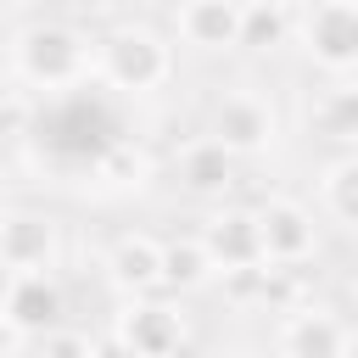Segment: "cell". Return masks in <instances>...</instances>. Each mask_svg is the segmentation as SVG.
I'll return each mask as SVG.
<instances>
[{
    "label": "cell",
    "mask_w": 358,
    "mask_h": 358,
    "mask_svg": "<svg viewBox=\"0 0 358 358\" xmlns=\"http://www.w3.org/2000/svg\"><path fill=\"white\" fill-rule=\"evenodd\" d=\"M34 140H39L50 157H67V162H101L106 151H117V112L106 106L101 90L73 84V90H62V95L39 112Z\"/></svg>",
    "instance_id": "cell-1"
},
{
    "label": "cell",
    "mask_w": 358,
    "mask_h": 358,
    "mask_svg": "<svg viewBox=\"0 0 358 358\" xmlns=\"http://www.w3.org/2000/svg\"><path fill=\"white\" fill-rule=\"evenodd\" d=\"M17 62H22V78L28 84H39V90H73L84 78V62L90 56H84V39L73 28H28Z\"/></svg>",
    "instance_id": "cell-2"
},
{
    "label": "cell",
    "mask_w": 358,
    "mask_h": 358,
    "mask_svg": "<svg viewBox=\"0 0 358 358\" xmlns=\"http://www.w3.org/2000/svg\"><path fill=\"white\" fill-rule=\"evenodd\" d=\"M101 73L112 90H157L168 78V50L145 28H117L101 45Z\"/></svg>",
    "instance_id": "cell-3"
},
{
    "label": "cell",
    "mask_w": 358,
    "mask_h": 358,
    "mask_svg": "<svg viewBox=\"0 0 358 358\" xmlns=\"http://www.w3.org/2000/svg\"><path fill=\"white\" fill-rule=\"evenodd\" d=\"M302 39L319 67H330V73L358 67V0H308Z\"/></svg>",
    "instance_id": "cell-4"
},
{
    "label": "cell",
    "mask_w": 358,
    "mask_h": 358,
    "mask_svg": "<svg viewBox=\"0 0 358 358\" xmlns=\"http://www.w3.org/2000/svg\"><path fill=\"white\" fill-rule=\"evenodd\" d=\"M213 134H218L229 151H257V145L274 134V112H268V101L235 90V95L218 101V112H213Z\"/></svg>",
    "instance_id": "cell-5"
},
{
    "label": "cell",
    "mask_w": 358,
    "mask_h": 358,
    "mask_svg": "<svg viewBox=\"0 0 358 358\" xmlns=\"http://www.w3.org/2000/svg\"><path fill=\"white\" fill-rule=\"evenodd\" d=\"M201 246H207L213 268H224V274L229 268H246V263H263V229H257L252 213H218L207 224Z\"/></svg>",
    "instance_id": "cell-6"
},
{
    "label": "cell",
    "mask_w": 358,
    "mask_h": 358,
    "mask_svg": "<svg viewBox=\"0 0 358 358\" xmlns=\"http://www.w3.org/2000/svg\"><path fill=\"white\" fill-rule=\"evenodd\" d=\"M241 11H246V0H185L179 34L201 50H229V45H241Z\"/></svg>",
    "instance_id": "cell-7"
},
{
    "label": "cell",
    "mask_w": 358,
    "mask_h": 358,
    "mask_svg": "<svg viewBox=\"0 0 358 358\" xmlns=\"http://www.w3.org/2000/svg\"><path fill=\"white\" fill-rule=\"evenodd\" d=\"M257 229H263V263H296L313 252V224L291 201H274L268 213H257Z\"/></svg>",
    "instance_id": "cell-8"
},
{
    "label": "cell",
    "mask_w": 358,
    "mask_h": 358,
    "mask_svg": "<svg viewBox=\"0 0 358 358\" xmlns=\"http://www.w3.org/2000/svg\"><path fill=\"white\" fill-rule=\"evenodd\" d=\"M6 319L17 330H45L62 319V291L45 280V268H22L6 291Z\"/></svg>",
    "instance_id": "cell-9"
},
{
    "label": "cell",
    "mask_w": 358,
    "mask_h": 358,
    "mask_svg": "<svg viewBox=\"0 0 358 358\" xmlns=\"http://www.w3.org/2000/svg\"><path fill=\"white\" fill-rule=\"evenodd\" d=\"M50 246H56V229L34 213H11L0 218V263L6 268H45L50 263Z\"/></svg>",
    "instance_id": "cell-10"
},
{
    "label": "cell",
    "mask_w": 358,
    "mask_h": 358,
    "mask_svg": "<svg viewBox=\"0 0 358 358\" xmlns=\"http://www.w3.org/2000/svg\"><path fill=\"white\" fill-rule=\"evenodd\" d=\"M229 173H235V151H229L218 134L185 145V157H179V179H185L190 190H224Z\"/></svg>",
    "instance_id": "cell-11"
},
{
    "label": "cell",
    "mask_w": 358,
    "mask_h": 358,
    "mask_svg": "<svg viewBox=\"0 0 358 358\" xmlns=\"http://www.w3.org/2000/svg\"><path fill=\"white\" fill-rule=\"evenodd\" d=\"M112 280H117L123 291H145V285H157V280H162V246L145 241V235L117 241V252H112Z\"/></svg>",
    "instance_id": "cell-12"
},
{
    "label": "cell",
    "mask_w": 358,
    "mask_h": 358,
    "mask_svg": "<svg viewBox=\"0 0 358 358\" xmlns=\"http://www.w3.org/2000/svg\"><path fill=\"white\" fill-rule=\"evenodd\" d=\"M123 341L140 347V352H168V347H179V313H168V308H140V313L123 319Z\"/></svg>",
    "instance_id": "cell-13"
},
{
    "label": "cell",
    "mask_w": 358,
    "mask_h": 358,
    "mask_svg": "<svg viewBox=\"0 0 358 358\" xmlns=\"http://www.w3.org/2000/svg\"><path fill=\"white\" fill-rule=\"evenodd\" d=\"M285 39V0H246L241 11V45L263 50V45H280Z\"/></svg>",
    "instance_id": "cell-14"
},
{
    "label": "cell",
    "mask_w": 358,
    "mask_h": 358,
    "mask_svg": "<svg viewBox=\"0 0 358 358\" xmlns=\"http://www.w3.org/2000/svg\"><path fill=\"white\" fill-rule=\"evenodd\" d=\"M319 129H324L330 140H352V145H358V84H341V90L324 95Z\"/></svg>",
    "instance_id": "cell-15"
},
{
    "label": "cell",
    "mask_w": 358,
    "mask_h": 358,
    "mask_svg": "<svg viewBox=\"0 0 358 358\" xmlns=\"http://www.w3.org/2000/svg\"><path fill=\"white\" fill-rule=\"evenodd\" d=\"M207 268H213V257H207L201 241H190V246H162V280H173V285H201Z\"/></svg>",
    "instance_id": "cell-16"
},
{
    "label": "cell",
    "mask_w": 358,
    "mask_h": 358,
    "mask_svg": "<svg viewBox=\"0 0 358 358\" xmlns=\"http://www.w3.org/2000/svg\"><path fill=\"white\" fill-rule=\"evenodd\" d=\"M285 347H291V352H341V347H347V330H336V324H324V319H296V324L285 330Z\"/></svg>",
    "instance_id": "cell-17"
},
{
    "label": "cell",
    "mask_w": 358,
    "mask_h": 358,
    "mask_svg": "<svg viewBox=\"0 0 358 358\" xmlns=\"http://www.w3.org/2000/svg\"><path fill=\"white\" fill-rule=\"evenodd\" d=\"M330 207H336L347 224H358V157H352L347 168H336V179H330Z\"/></svg>",
    "instance_id": "cell-18"
},
{
    "label": "cell",
    "mask_w": 358,
    "mask_h": 358,
    "mask_svg": "<svg viewBox=\"0 0 358 358\" xmlns=\"http://www.w3.org/2000/svg\"><path fill=\"white\" fill-rule=\"evenodd\" d=\"M67 6H78V11H101V6H112V0H67Z\"/></svg>",
    "instance_id": "cell-19"
},
{
    "label": "cell",
    "mask_w": 358,
    "mask_h": 358,
    "mask_svg": "<svg viewBox=\"0 0 358 358\" xmlns=\"http://www.w3.org/2000/svg\"><path fill=\"white\" fill-rule=\"evenodd\" d=\"M6 324H11V319H6ZM6 324H0V347H17V336H11Z\"/></svg>",
    "instance_id": "cell-20"
},
{
    "label": "cell",
    "mask_w": 358,
    "mask_h": 358,
    "mask_svg": "<svg viewBox=\"0 0 358 358\" xmlns=\"http://www.w3.org/2000/svg\"><path fill=\"white\" fill-rule=\"evenodd\" d=\"M0 6H17V0H0Z\"/></svg>",
    "instance_id": "cell-21"
},
{
    "label": "cell",
    "mask_w": 358,
    "mask_h": 358,
    "mask_svg": "<svg viewBox=\"0 0 358 358\" xmlns=\"http://www.w3.org/2000/svg\"><path fill=\"white\" fill-rule=\"evenodd\" d=\"M285 6H291V0H285Z\"/></svg>",
    "instance_id": "cell-22"
}]
</instances>
